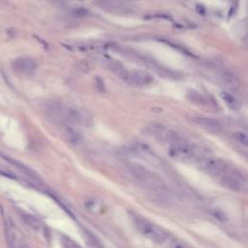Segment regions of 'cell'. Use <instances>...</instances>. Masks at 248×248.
I'll return each mask as SVG.
<instances>
[{
  "label": "cell",
  "instance_id": "19",
  "mask_svg": "<svg viewBox=\"0 0 248 248\" xmlns=\"http://www.w3.org/2000/svg\"><path fill=\"white\" fill-rule=\"evenodd\" d=\"M196 11H197L200 15H205V14H206V8L203 7V5H197V6H196Z\"/></svg>",
  "mask_w": 248,
  "mask_h": 248
},
{
  "label": "cell",
  "instance_id": "20",
  "mask_svg": "<svg viewBox=\"0 0 248 248\" xmlns=\"http://www.w3.org/2000/svg\"><path fill=\"white\" fill-rule=\"evenodd\" d=\"M79 1H82V0H79Z\"/></svg>",
  "mask_w": 248,
  "mask_h": 248
},
{
  "label": "cell",
  "instance_id": "10",
  "mask_svg": "<svg viewBox=\"0 0 248 248\" xmlns=\"http://www.w3.org/2000/svg\"><path fill=\"white\" fill-rule=\"evenodd\" d=\"M1 155L5 160H7L8 162H10L11 164H13L17 169H19L22 174H24L25 175H27L28 178H30V179H38V176H37V174H36V173H34L30 168H28L27 166H25V165H23L22 163H21V162H19V161H16V160H14V159H11V158H9V157H7V156H5V155H2V154H0Z\"/></svg>",
  "mask_w": 248,
  "mask_h": 248
},
{
  "label": "cell",
  "instance_id": "17",
  "mask_svg": "<svg viewBox=\"0 0 248 248\" xmlns=\"http://www.w3.org/2000/svg\"><path fill=\"white\" fill-rule=\"evenodd\" d=\"M95 84H96V88L98 89V91L100 92H105L106 91V86L105 83L103 82V79L101 78H95Z\"/></svg>",
  "mask_w": 248,
  "mask_h": 248
},
{
  "label": "cell",
  "instance_id": "14",
  "mask_svg": "<svg viewBox=\"0 0 248 248\" xmlns=\"http://www.w3.org/2000/svg\"><path fill=\"white\" fill-rule=\"evenodd\" d=\"M74 68L79 71V72H82V73H88L91 69V65L88 61L86 60H79L78 62H76L75 65H74Z\"/></svg>",
  "mask_w": 248,
  "mask_h": 248
},
{
  "label": "cell",
  "instance_id": "8",
  "mask_svg": "<svg viewBox=\"0 0 248 248\" xmlns=\"http://www.w3.org/2000/svg\"><path fill=\"white\" fill-rule=\"evenodd\" d=\"M217 78L219 83L227 89L233 91H237L240 89L241 83L233 73H230L228 71H221L217 74Z\"/></svg>",
  "mask_w": 248,
  "mask_h": 248
},
{
  "label": "cell",
  "instance_id": "12",
  "mask_svg": "<svg viewBox=\"0 0 248 248\" xmlns=\"http://www.w3.org/2000/svg\"><path fill=\"white\" fill-rule=\"evenodd\" d=\"M21 218L26 225L30 227L31 229L35 230V231H38V230H40L42 227V224H41L40 221L36 217H34L30 214H22Z\"/></svg>",
  "mask_w": 248,
  "mask_h": 248
},
{
  "label": "cell",
  "instance_id": "18",
  "mask_svg": "<svg viewBox=\"0 0 248 248\" xmlns=\"http://www.w3.org/2000/svg\"><path fill=\"white\" fill-rule=\"evenodd\" d=\"M236 8H237V0H236V3H234L233 6H232V8L230 9V11H229V17H232V15H234L236 13Z\"/></svg>",
  "mask_w": 248,
  "mask_h": 248
},
{
  "label": "cell",
  "instance_id": "1",
  "mask_svg": "<svg viewBox=\"0 0 248 248\" xmlns=\"http://www.w3.org/2000/svg\"><path fill=\"white\" fill-rule=\"evenodd\" d=\"M131 219L137 231L145 237L155 243L165 245L172 236L166 232L163 228L159 227L158 225L152 223L151 221L146 220L145 218L138 214L131 213Z\"/></svg>",
  "mask_w": 248,
  "mask_h": 248
},
{
  "label": "cell",
  "instance_id": "4",
  "mask_svg": "<svg viewBox=\"0 0 248 248\" xmlns=\"http://www.w3.org/2000/svg\"><path fill=\"white\" fill-rule=\"evenodd\" d=\"M145 129L150 137H153L158 141L169 144L170 145H174V143L179 141L181 139V137L176 132L168 129L167 127L162 125V124L157 122L148 123Z\"/></svg>",
  "mask_w": 248,
  "mask_h": 248
},
{
  "label": "cell",
  "instance_id": "16",
  "mask_svg": "<svg viewBox=\"0 0 248 248\" xmlns=\"http://www.w3.org/2000/svg\"><path fill=\"white\" fill-rule=\"evenodd\" d=\"M234 137L238 141V143H241V145H243L245 146L248 145V138H247V135L245 134L244 132L237 131V132H236L235 134H234Z\"/></svg>",
  "mask_w": 248,
  "mask_h": 248
},
{
  "label": "cell",
  "instance_id": "9",
  "mask_svg": "<svg viewBox=\"0 0 248 248\" xmlns=\"http://www.w3.org/2000/svg\"><path fill=\"white\" fill-rule=\"evenodd\" d=\"M192 121L198 125L199 127L205 129L208 132H212V133H217L220 131L221 126L220 123L210 117H194L192 118Z\"/></svg>",
  "mask_w": 248,
  "mask_h": 248
},
{
  "label": "cell",
  "instance_id": "15",
  "mask_svg": "<svg viewBox=\"0 0 248 248\" xmlns=\"http://www.w3.org/2000/svg\"><path fill=\"white\" fill-rule=\"evenodd\" d=\"M65 135L67 139L69 140V141H71L72 144L77 145L79 141V136L77 134L76 131L73 130L71 127H68V126L65 127Z\"/></svg>",
  "mask_w": 248,
  "mask_h": 248
},
{
  "label": "cell",
  "instance_id": "2",
  "mask_svg": "<svg viewBox=\"0 0 248 248\" xmlns=\"http://www.w3.org/2000/svg\"><path fill=\"white\" fill-rule=\"evenodd\" d=\"M130 170L140 183L157 195H166L168 188L159 176L139 164H130Z\"/></svg>",
  "mask_w": 248,
  "mask_h": 248
},
{
  "label": "cell",
  "instance_id": "7",
  "mask_svg": "<svg viewBox=\"0 0 248 248\" xmlns=\"http://www.w3.org/2000/svg\"><path fill=\"white\" fill-rule=\"evenodd\" d=\"M5 237L8 248H30L17 235L15 229L5 221Z\"/></svg>",
  "mask_w": 248,
  "mask_h": 248
},
{
  "label": "cell",
  "instance_id": "5",
  "mask_svg": "<svg viewBox=\"0 0 248 248\" xmlns=\"http://www.w3.org/2000/svg\"><path fill=\"white\" fill-rule=\"evenodd\" d=\"M135 151L139 156H141L143 159L149 164H151L157 168H162L163 170H165V165L164 162L159 158L151 149H150L147 145H143V144H137L135 146Z\"/></svg>",
  "mask_w": 248,
  "mask_h": 248
},
{
  "label": "cell",
  "instance_id": "11",
  "mask_svg": "<svg viewBox=\"0 0 248 248\" xmlns=\"http://www.w3.org/2000/svg\"><path fill=\"white\" fill-rule=\"evenodd\" d=\"M220 96H221V98L223 99V101L228 105L229 108H231L233 110H236L240 108V103H238V101L232 94H230L229 92H226V91H222Z\"/></svg>",
  "mask_w": 248,
  "mask_h": 248
},
{
  "label": "cell",
  "instance_id": "3",
  "mask_svg": "<svg viewBox=\"0 0 248 248\" xmlns=\"http://www.w3.org/2000/svg\"><path fill=\"white\" fill-rule=\"evenodd\" d=\"M117 75L124 83H126L131 85L136 86H145L152 83L153 78L145 71L143 70H128L126 68L121 67L118 72L116 74Z\"/></svg>",
  "mask_w": 248,
  "mask_h": 248
},
{
  "label": "cell",
  "instance_id": "6",
  "mask_svg": "<svg viewBox=\"0 0 248 248\" xmlns=\"http://www.w3.org/2000/svg\"><path fill=\"white\" fill-rule=\"evenodd\" d=\"M13 68L21 75H31L37 68V62L30 57H20L14 61Z\"/></svg>",
  "mask_w": 248,
  "mask_h": 248
},
{
  "label": "cell",
  "instance_id": "13",
  "mask_svg": "<svg viewBox=\"0 0 248 248\" xmlns=\"http://www.w3.org/2000/svg\"><path fill=\"white\" fill-rule=\"evenodd\" d=\"M187 99L193 103V104H196V105H199V106H203V105H206V100L203 98V96L202 94H200L198 91L196 90H190L187 92Z\"/></svg>",
  "mask_w": 248,
  "mask_h": 248
}]
</instances>
